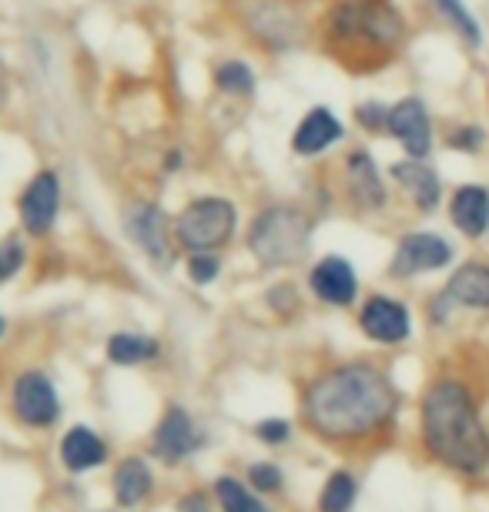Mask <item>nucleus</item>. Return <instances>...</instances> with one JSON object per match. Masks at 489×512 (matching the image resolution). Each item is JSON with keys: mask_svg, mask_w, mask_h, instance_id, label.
Listing matches in <instances>:
<instances>
[{"mask_svg": "<svg viewBox=\"0 0 489 512\" xmlns=\"http://www.w3.org/2000/svg\"><path fill=\"white\" fill-rule=\"evenodd\" d=\"M396 389L372 365H339L319 375L305 392V422L325 439L345 442L382 429L396 412Z\"/></svg>", "mask_w": 489, "mask_h": 512, "instance_id": "f257e3e1", "label": "nucleus"}, {"mask_svg": "<svg viewBox=\"0 0 489 512\" xmlns=\"http://www.w3.org/2000/svg\"><path fill=\"white\" fill-rule=\"evenodd\" d=\"M406 37L409 24L392 0H339L322 21V51L356 74L386 67Z\"/></svg>", "mask_w": 489, "mask_h": 512, "instance_id": "f03ea898", "label": "nucleus"}, {"mask_svg": "<svg viewBox=\"0 0 489 512\" xmlns=\"http://www.w3.org/2000/svg\"><path fill=\"white\" fill-rule=\"evenodd\" d=\"M423 439L426 449L449 469L483 472L489 462L486 425L479 422L473 395L456 379L429 385L423 399Z\"/></svg>", "mask_w": 489, "mask_h": 512, "instance_id": "7ed1b4c3", "label": "nucleus"}, {"mask_svg": "<svg viewBox=\"0 0 489 512\" xmlns=\"http://www.w3.org/2000/svg\"><path fill=\"white\" fill-rule=\"evenodd\" d=\"M312 245V218L299 205H268L248 228V248L265 268L299 265Z\"/></svg>", "mask_w": 489, "mask_h": 512, "instance_id": "20e7f679", "label": "nucleus"}, {"mask_svg": "<svg viewBox=\"0 0 489 512\" xmlns=\"http://www.w3.org/2000/svg\"><path fill=\"white\" fill-rule=\"evenodd\" d=\"M175 238L185 251H218L232 241L238 228V211L228 198L205 195L181 208L175 218Z\"/></svg>", "mask_w": 489, "mask_h": 512, "instance_id": "39448f33", "label": "nucleus"}, {"mask_svg": "<svg viewBox=\"0 0 489 512\" xmlns=\"http://www.w3.org/2000/svg\"><path fill=\"white\" fill-rule=\"evenodd\" d=\"M235 14L252 41L268 51H289L309 37V21L295 0H242Z\"/></svg>", "mask_w": 489, "mask_h": 512, "instance_id": "423d86ee", "label": "nucleus"}, {"mask_svg": "<svg viewBox=\"0 0 489 512\" xmlns=\"http://www.w3.org/2000/svg\"><path fill=\"white\" fill-rule=\"evenodd\" d=\"M61 175L54 168H44L27 181V188L21 191V201H17V215H21V225L31 238H44L47 231L54 228L57 215H61Z\"/></svg>", "mask_w": 489, "mask_h": 512, "instance_id": "0eeeda50", "label": "nucleus"}, {"mask_svg": "<svg viewBox=\"0 0 489 512\" xmlns=\"http://www.w3.org/2000/svg\"><path fill=\"white\" fill-rule=\"evenodd\" d=\"M124 231L138 245L151 262L171 265L175 251H171V235H168V215L151 201H134L124 208Z\"/></svg>", "mask_w": 489, "mask_h": 512, "instance_id": "6e6552de", "label": "nucleus"}, {"mask_svg": "<svg viewBox=\"0 0 489 512\" xmlns=\"http://www.w3.org/2000/svg\"><path fill=\"white\" fill-rule=\"evenodd\" d=\"M453 262V245L436 235V231H412L396 245L392 255V275L396 278H412L423 272H439Z\"/></svg>", "mask_w": 489, "mask_h": 512, "instance_id": "1a4fd4ad", "label": "nucleus"}, {"mask_svg": "<svg viewBox=\"0 0 489 512\" xmlns=\"http://www.w3.org/2000/svg\"><path fill=\"white\" fill-rule=\"evenodd\" d=\"M389 134L402 144L409 158L426 161L433 151V118L419 98H402L389 108Z\"/></svg>", "mask_w": 489, "mask_h": 512, "instance_id": "9d476101", "label": "nucleus"}, {"mask_svg": "<svg viewBox=\"0 0 489 512\" xmlns=\"http://www.w3.org/2000/svg\"><path fill=\"white\" fill-rule=\"evenodd\" d=\"M359 325L372 342L379 345H399L412 335L409 308L389 295H372L359 312Z\"/></svg>", "mask_w": 489, "mask_h": 512, "instance_id": "9b49d317", "label": "nucleus"}, {"mask_svg": "<svg viewBox=\"0 0 489 512\" xmlns=\"http://www.w3.org/2000/svg\"><path fill=\"white\" fill-rule=\"evenodd\" d=\"M14 412L21 415L27 425H34V429H44V425L57 422L61 402H57L54 385L44 372H24L21 379L14 382Z\"/></svg>", "mask_w": 489, "mask_h": 512, "instance_id": "f8f14e48", "label": "nucleus"}, {"mask_svg": "<svg viewBox=\"0 0 489 512\" xmlns=\"http://www.w3.org/2000/svg\"><path fill=\"white\" fill-rule=\"evenodd\" d=\"M345 191H349L352 205H359L366 211H379L389 205L386 181H382L369 151L359 148V151L345 154Z\"/></svg>", "mask_w": 489, "mask_h": 512, "instance_id": "ddd939ff", "label": "nucleus"}, {"mask_svg": "<svg viewBox=\"0 0 489 512\" xmlns=\"http://www.w3.org/2000/svg\"><path fill=\"white\" fill-rule=\"evenodd\" d=\"M309 285H312V292H315L319 302L335 305V308H349L352 302H356V295H359L356 268H352L339 255L322 258V262L312 268Z\"/></svg>", "mask_w": 489, "mask_h": 512, "instance_id": "4468645a", "label": "nucleus"}, {"mask_svg": "<svg viewBox=\"0 0 489 512\" xmlns=\"http://www.w3.org/2000/svg\"><path fill=\"white\" fill-rule=\"evenodd\" d=\"M342 121L335 118L332 108H312L305 118L299 121V128L292 131V151L299 158H319L332 148V144L342 141Z\"/></svg>", "mask_w": 489, "mask_h": 512, "instance_id": "2eb2a0df", "label": "nucleus"}, {"mask_svg": "<svg viewBox=\"0 0 489 512\" xmlns=\"http://www.w3.org/2000/svg\"><path fill=\"white\" fill-rule=\"evenodd\" d=\"M392 181L406 191V198L416 205L423 215L439 208V201H443V185H439V175L429 164H423L419 158H409V161H399L389 168Z\"/></svg>", "mask_w": 489, "mask_h": 512, "instance_id": "dca6fc26", "label": "nucleus"}, {"mask_svg": "<svg viewBox=\"0 0 489 512\" xmlns=\"http://www.w3.org/2000/svg\"><path fill=\"white\" fill-rule=\"evenodd\" d=\"M449 218L466 238H483L489 231V188L463 185L449 198Z\"/></svg>", "mask_w": 489, "mask_h": 512, "instance_id": "f3484780", "label": "nucleus"}, {"mask_svg": "<svg viewBox=\"0 0 489 512\" xmlns=\"http://www.w3.org/2000/svg\"><path fill=\"white\" fill-rule=\"evenodd\" d=\"M443 302H453L463 308H489V265L486 262L459 265L453 278H449Z\"/></svg>", "mask_w": 489, "mask_h": 512, "instance_id": "a211bd4d", "label": "nucleus"}, {"mask_svg": "<svg viewBox=\"0 0 489 512\" xmlns=\"http://www.w3.org/2000/svg\"><path fill=\"white\" fill-rule=\"evenodd\" d=\"M198 446L195 439V425H191L185 409H168V415L161 419L158 432H155V452L161 459H185L191 449Z\"/></svg>", "mask_w": 489, "mask_h": 512, "instance_id": "6ab92c4d", "label": "nucleus"}, {"mask_svg": "<svg viewBox=\"0 0 489 512\" xmlns=\"http://www.w3.org/2000/svg\"><path fill=\"white\" fill-rule=\"evenodd\" d=\"M61 459L71 472H88V469H98L101 462L108 459V449H104V442L98 439V432L84 429V425H74L61 442Z\"/></svg>", "mask_w": 489, "mask_h": 512, "instance_id": "aec40b11", "label": "nucleus"}, {"mask_svg": "<svg viewBox=\"0 0 489 512\" xmlns=\"http://www.w3.org/2000/svg\"><path fill=\"white\" fill-rule=\"evenodd\" d=\"M151 486H155V479H151L145 459H124L114 472V492H118L121 506H138L141 499H148Z\"/></svg>", "mask_w": 489, "mask_h": 512, "instance_id": "412c9836", "label": "nucleus"}, {"mask_svg": "<svg viewBox=\"0 0 489 512\" xmlns=\"http://www.w3.org/2000/svg\"><path fill=\"white\" fill-rule=\"evenodd\" d=\"M108 359L114 365H141L158 359V342L148 335H134V332H118L108 342Z\"/></svg>", "mask_w": 489, "mask_h": 512, "instance_id": "4be33fe9", "label": "nucleus"}, {"mask_svg": "<svg viewBox=\"0 0 489 512\" xmlns=\"http://www.w3.org/2000/svg\"><path fill=\"white\" fill-rule=\"evenodd\" d=\"M429 4L436 7L439 17L453 27V31L463 37V41L469 47H479L483 44V27H479V21L473 17V11L466 7V0H429Z\"/></svg>", "mask_w": 489, "mask_h": 512, "instance_id": "5701e85b", "label": "nucleus"}, {"mask_svg": "<svg viewBox=\"0 0 489 512\" xmlns=\"http://www.w3.org/2000/svg\"><path fill=\"white\" fill-rule=\"evenodd\" d=\"M215 88L228 98H252L255 74L245 61H222L215 67Z\"/></svg>", "mask_w": 489, "mask_h": 512, "instance_id": "b1692460", "label": "nucleus"}, {"mask_svg": "<svg viewBox=\"0 0 489 512\" xmlns=\"http://www.w3.org/2000/svg\"><path fill=\"white\" fill-rule=\"evenodd\" d=\"M356 479L349 472H335V476L325 482L322 489V499H319V509L322 512H349L352 502H356Z\"/></svg>", "mask_w": 489, "mask_h": 512, "instance_id": "393cba45", "label": "nucleus"}, {"mask_svg": "<svg viewBox=\"0 0 489 512\" xmlns=\"http://www.w3.org/2000/svg\"><path fill=\"white\" fill-rule=\"evenodd\" d=\"M215 492H218V502H222L225 512H268L262 502H258L252 492H248L242 482L225 476L215 482Z\"/></svg>", "mask_w": 489, "mask_h": 512, "instance_id": "a878e982", "label": "nucleus"}, {"mask_svg": "<svg viewBox=\"0 0 489 512\" xmlns=\"http://www.w3.org/2000/svg\"><path fill=\"white\" fill-rule=\"evenodd\" d=\"M356 124L369 134H389V108L379 101H362L356 108Z\"/></svg>", "mask_w": 489, "mask_h": 512, "instance_id": "bb28decb", "label": "nucleus"}, {"mask_svg": "<svg viewBox=\"0 0 489 512\" xmlns=\"http://www.w3.org/2000/svg\"><path fill=\"white\" fill-rule=\"evenodd\" d=\"M218 275H222V262H218L212 251H191V258H188V278H191V282L212 285Z\"/></svg>", "mask_w": 489, "mask_h": 512, "instance_id": "cd10ccee", "label": "nucleus"}, {"mask_svg": "<svg viewBox=\"0 0 489 512\" xmlns=\"http://www.w3.org/2000/svg\"><path fill=\"white\" fill-rule=\"evenodd\" d=\"M24 268V245L17 238L0 241V285L11 282V278Z\"/></svg>", "mask_w": 489, "mask_h": 512, "instance_id": "c85d7f7f", "label": "nucleus"}, {"mask_svg": "<svg viewBox=\"0 0 489 512\" xmlns=\"http://www.w3.org/2000/svg\"><path fill=\"white\" fill-rule=\"evenodd\" d=\"M486 144V131L479 124H459V128L449 134V148L466 151V154H479Z\"/></svg>", "mask_w": 489, "mask_h": 512, "instance_id": "c756f323", "label": "nucleus"}, {"mask_svg": "<svg viewBox=\"0 0 489 512\" xmlns=\"http://www.w3.org/2000/svg\"><path fill=\"white\" fill-rule=\"evenodd\" d=\"M252 486L262 489V492H275L278 486H282V472H278L275 466H268V462H258V466H252Z\"/></svg>", "mask_w": 489, "mask_h": 512, "instance_id": "7c9ffc66", "label": "nucleus"}, {"mask_svg": "<svg viewBox=\"0 0 489 512\" xmlns=\"http://www.w3.org/2000/svg\"><path fill=\"white\" fill-rule=\"evenodd\" d=\"M258 439L262 442H268V446H278V442H285L289 439V422L285 419H265V422H258Z\"/></svg>", "mask_w": 489, "mask_h": 512, "instance_id": "2f4dec72", "label": "nucleus"}, {"mask_svg": "<svg viewBox=\"0 0 489 512\" xmlns=\"http://www.w3.org/2000/svg\"><path fill=\"white\" fill-rule=\"evenodd\" d=\"M181 512H205V502H201L198 496L195 499H185V502H181Z\"/></svg>", "mask_w": 489, "mask_h": 512, "instance_id": "473e14b6", "label": "nucleus"}, {"mask_svg": "<svg viewBox=\"0 0 489 512\" xmlns=\"http://www.w3.org/2000/svg\"><path fill=\"white\" fill-rule=\"evenodd\" d=\"M4 101H7V67L0 61V108H4Z\"/></svg>", "mask_w": 489, "mask_h": 512, "instance_id": "72a5a7b5", "label": "nucleus"}, {"mask_svg": "<svg viewBox=\"0 0 489 512\" xmlns=\"http://www.w3.org/2000/svg\"><path fill=\"white\" fill-rule=\"evenodd\" d=\"M4 332H7V322H4V315H0V338H4Z\"/></svg>", "mask_w": 489, "mask_h": 512, "instance_id": "f704fd0d", "label": "nucleus"}]
</instances>
